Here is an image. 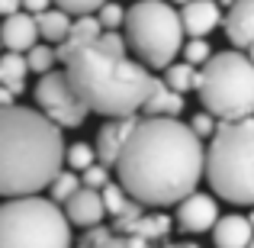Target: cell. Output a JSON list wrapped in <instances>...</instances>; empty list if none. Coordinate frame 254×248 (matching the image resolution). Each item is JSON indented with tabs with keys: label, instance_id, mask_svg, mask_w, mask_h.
Returning a JSON list of instances; mask_svg holds the SVG:
<instances>
[{
	"label": "cell",
	"instance_id": "3",
	"mask_svg": "<svg viewBox=\"0 0 254 248\" xmlns=\"http://www.w3.org/2000/svg\"><path fill=\"white\" fill-rule=\"evenodd\" d=\"M62 65L90 113H100L106 119L142 113L158 81L138 58H129V52H106L97 42L74 52Z\"/></svg>",
	"mask_w": 254,
	"mask_h": 248
},
{
	"label": "cell",
	"instance_id": "40",
	"mask_svg": "<svg viewBox=\"0 0 254 248\" xmlns=\"http://www.w3.org/2000/svg\"><path fill=\"white\" fill-rule=\"evenodd\" d=\"M251 248H254V242H251Z\"/></svg>",
	"mask_w": 254,
	"mask_h": 248
},
{
	"label": "cell",
	"instance_id": "21",
	"mask_svg": "<svg viewBox=\"0 0 254 248\" xmlns=\"http://www.w3.org/2000/svg\"><path fill=\"white\" fill-rule=\"evenodd\" d=\"M74 248H155V245L138 242V239H132V236H123V232H116V229L100 226V229H90V232H87V236Z\"/></svg>",
	"mask_w": 254,
	"mask_h": 248
},
{
	"label": "cell",
	"instance_id": "1",
	"mask_svg": "<svg viewBox=\"0 0 254 248\" xmlns=\"http://www.w3.org/2000/svg\"><path fill=\"white\" fill-rule=\"evenodd\" d=\"M206 177V145L190 123L138 119L116 165V180L145 206H177Z\"/></svg>",
	"mask_w": 254,
	"mask_h": 248
},
{
	"label": "cell",
	"instance_id": "24",
	"mask_svg": "<svg viewBox=\"0 0 254 248\" xmlns=\"http://www.w3.org/2000/svg\"><path fill=\"white\" fill-rule=\"evenodd\" d=\"M26 62H29V71L32 75H39V78H45V75H52V71H58V49L55 45H49V42H39L36 49H29L26 52Z\"/></svg>",
	"mask_w": 254,
	"mask_h": 248
},
{
	"label": "cell",
	"instance_id": "4",
	"mask_svg": "<svg viewBox=\"0 0 254 248\" xmlns=\"http://www.w3.org/2000/svg\"><path fill=\"white\" fill-rule=\"evenodd\" d=\"M206 180L216 197L254 206V119L222 123L206 149Z\"/></svg>",
	"mask_w": 254,
	"mask_h": 248
},
{
	"label": "cell",
	"instance_id": "35",
	"mask_svg": "<svg viewBox=\"0 0 254 248\" xmlns=\"http://www.w3.org/2000/svg\"><path fill=\"white\" fill-rule=\"evenodd\" d=\"M161 248H199L196 242H168V245H161Z\"/></svg>",
	"mask_w": 254,
	"mask_h": 248
},
{
	"label": "cell",
	"instance_id": "5",
	"mask_svg": "<svg viewBox=\"0 0 254 248\" xmlns=\"http://www.w3.org/2000/svg\"><path fill=\"white\" fill-rule=\"evenodd\" d=\"M0 248H74L71 219L52 197H13L0 203Z\"/></svg>",
	"mask_w": 254,
	"mask_h": 248
},
{
	"label": "cell",
	"instance_id": "37",
	"mask_svg": "<svg viewBox=\"0 0 254 248\" xmlns=\"http://www.w3.org/2000/svg\"><path fill=\"white\" fill-rule=\"evenodd\" d=\"M219 3H222V6H232V3H235V0H219Z\"/></svg>",
	"mask_w": 254,
	"mask_h": 248
},
{
	"label": "cell",
	"instance_id": "10",
	"mask_svg": "<svg viewBox=\"0 0 254 248\" xmlns=\"http://www.w3.org/2000/svg\"><path fill=\"white\" fill-rule=\"evenodd\" d=\"M138 119L135 116H123V119H106L103 126L97 129V139H93V149H97L100 165L116 167L119 158H123L126 145H129L132 132H135Z\"/></svg>",
	"mask_w": 254,
	"mask_h": 248
},
{
	"label": "cell",
	"instance_id": "9",
	"mask_svg": "<svg viewBox=\"0 0 254 248\" xmlns=\"http://www.w3.org/2000/svg\"><path fill=\"white\" fill-rule=\"evenodd\" d=\"M219 219H222V216H219L216 197L196 190V193H190L187 200H180V203H177V216H174V223H177L180 232L203 236V232H212V229H216Z\"/></svg>",
	"mask_w": 254,
	"mask_h": 248
},
{
	"label": "cell",
	"instance_id": "34",
	"mask_svg": "<svg viewBox=\"0 0 254 248\" xmlns=\"http://www.w3.org/2000/svg\"><path fill=\"white\" fill-rule=\"evenodd\" d=\"M13 100H16V93H13L10 87H3V84H0V110H6V106H16Z\"/></svg>",
	"mask_w": 254,
	"mask_h": 248
},
{
	"label": "cell",
	"instance_id": "15",
	"mask_svg": "<svg viewBox=\"0 0 254 248\" xmlns=\"http://www.w3.org/2000/svg\"><path fill=\"white\" fill-rule=\"evenodd\" d=\"M225 36L235 49L251 52L254 49V0H235L225 10V23H222Z\"/></svg>",
	"mask_w": 254,
	"mask_h": 248
},
{
	"label": "cell",
	"instance_id": "2",
	"mask_svg": "<svg viewBox=\"0 0 254 248\" xmlns=\"http://www.w3.org/2000/svg\"><path fill=\"white\" fill-rule=\"evenodd\" d=\"M64 136L42 110H0V197H36L64 171Z\"/></svg>",
	"mask_w": 254,
	"mask_h": 248
},
{
	"label": "cell",
	"instance_id": "30",
	"mask_svg": "<svg viewBox=\"0 0 254 248\" xmlns=\"http://www.w3.org/2000/svg\"><path fill=\"white\" fill-rule=\"evenodd\" d=\"M103 3H110V0H55V6L68 10L71 16H90V13H100Z\"/></svg>",
	"mask_w": 254,
	"mask_h": 248
},
{
	"label": "cell",
	"instance_id": "28",
	"mask_svg": "<svg viewBox=\"0 0 254 248\" xmlns=\"http://www.w3.org/2000/svg\"><path fill=\"white\" fill-rule=\"evenodd\" d=\"M190 129L196 132V136L203 139V142H206V139L212 142V139H216V132L222 129V119L212 116L209 110H199V113H193V116H190Z\"/></svg>",
	"mask_w": 254,
	"mask_h": 248
},
{
	"label": "cell",
	"instance_id": "20",
	"mask_svg": "<svg viewBox=\"0 0 254 248\" xmlns=\"http://www.w3.org/2000/svg\"><path fill=\"white\" fill-rule=\"evenodd\" d=\"M36 23H39V36H42V42H49V45L58 49V45L68 39L71 26H74V16H71L68 10H62V6H52V10L39 13Z\"/></svg>",
	"mask_w": 254,
	"mask_h": 248
},
{
	"label": "cell",
	"instance_id": "25",
	"mask_svg": "<svg viewBox=\"0 0 254 248\" xmlns=\"http://www.w3.org/2000/svg\"><path fill=\"white\" fill-rule=\"evenodd\" d=\"M81 187H84V184H81V174H77V171H68V167H64V171L58 174L55 180H52V187H49V197L55 200L58 206H64V203H68V200L74 197L77 190H81Z\"/></svg>",
	"mask_w": 254,
	"mask_h": 248
},
{
	"label": "cell",
	"instance_id": "31",
	"mask_svg": "<svg viewBox=\"0 0 254 248\" xmlns=\"http://www.w3.org/2000/svg\"><path fill=\"white\" fill-rule=\"evenodd\" d=\"M81 184H84V187H90V190H103L106 184H113V177H110V167L97 162L93 167H87V171L81 174Z\"/></svg>",
	"mask_w": 254,
	"mask_h": 248
},
{
	"label": "cell",
	"instance_id": "18",
	"mask_svg": "<svg viewBox=\"0 0 254 248\" xmlns=\"http://www.w3.org/2000/svg\"><path fill=\"white\" fill-rule=\"evenodd\" d=\"M100 32H103V23L97 19V13H90V16H74V26H71L68 39H64L62 45H58V58H71L74 52L87 49V45H93L100 39Z\"/></svg>",
	"mask_w": 254,
	"mask_h": 248
},
{
	"label": "cell",
	"instance_id": "26",
	"mask_svg": "<svg viewBox=\"0 0 254 248\" xmlns=\"http://www.w3.org/2000/svg\"><path fill=\"white\" fill-rule=\"evenodd\" d=\"M97 162H100L97 149L87 145V142H74V145H68V152H64V167H68V171H77V174H84L87 167H93Z\"/></svg>",
	"mask_w": 254,
	"mask_h": 248
},
{
	"label": "cell",
	"instance_id": "19",
	"mask_svg": "<svg viewBox=\"0 0 254 248\" xmlns=\"http://www.w3.org/2000/svg\"><path fill=\"white\" fill-rule=\"evenodd\" d=\"M142 113L145 116H158V119H177L180 113H184V93L171 90L164 81H155V90L145 100Z\"/></svg>",
	"mask_w": 254,
	"mask_h": 248
},
{
	"label": "cell",
	"instance_id": "39",
	"mask_svg": "<svg viewBox=\"0 0 254 248\" xmlns=\"http://www.w3.org/2000/svg\"><path fill=\"white\" fill-rule=\"evenodd\" d=\"M248 55H251V58H254V49H251V52H248Z\"/></svg>",
	"mask_w": 254,
	"mask_h": 248
},
{
	"label": "cell",
	"instance_id": "7",
	"mask_svg": "<svg viewBox=\"0 0 254 248\" xmlns=\"http://www.w3.org/2000/svg\"><path fill=\"white\" fill-rule=\"evenodd\" d=\"M203 110L222 123L254 119V58L242 49H225L209 58L199 75Z\"/></svg>",
	"mask_w": 254,
	"mask_h": 248
},
{
	"label": "cell",
	"instance_id": "8",
	"mask_svg": "<svg viewBox=\"0 0 254 248\" xmlns=\"http://www.w3.org/2000/svg\"><path fill=\"white\" fill-rule=\"evenodd\" d=\"M36 106L62 129H81L90 116V106L84 103V97L74 90L68 71L58 68L52 75L39 78L36 84Z\"/></svg>",
	"mask_w": 254,
	"mask_h": 248
},
{
	"label": "cell",
	"instance_id": "13",
	"mask_svg": "<svg viewBox=\"0 0 254 248\" xmlns=\"http://www.w3.org/2000/svg\"><path fill=\"white\" fill-rule=\"evenodd\" d=\"M64 213H68L71 226L77 229H100L106 219V206H103V193L100 190H90V187H81L74 197L64 203Z\"/></svg>",
	"mask_w": 254,
	"mask_h": 248
},
{
	"label": "cell",
	"instance_id": "6",
	"mask_svg": "<svg viewBox=\"0 0 254 248\" xmlns=\"http://www.w3.org/2000/svg\"><path fill=\"white\" fill-rule=\"evenodd\" d=\"M184 16L168 0H142L129 6L126 39L129 52L148 71H168L177 55H184Z\"/></svg>",
	"mask_w": 254,
	"mask_h": 248
},
{
	"label": "cell",
	"instance_id": "16",
	"mask_svg": "<svg viewBox=\"0 0 254 248\" xmlns=\"http://www.w3.org/2000/svg\"><path fill=\"white\" fill-rule=\"evenodd\" d=\"M254 242V223L242 213H229L212 229V245L216 248H251Z\"/></svg>",
	"mask_w": 254,
	"mask_h": 248
},
{
	"label": "cell",
	"instance_id": "38",
	"mask_svg": "<svg viewBox=\"0 0 254 248\" xmlns=\"http://www.w3.org/2000/svg\"><path fill=\"white\" fill-rule=\"evenodd\" d=\"M248 219H251V223H254V206H251V216H248Z\"/></svg>",
	"mask_w": 254,
	"mask_h": 248
},
{
	"label": "cell",
	"instance_id": "33",
	"mask_svg": "<svg viewBox=\"0 0 254 248\" xmlns=\"http://www.w3.org/2000/svg\"><path fill=\"white\" fill-rule=\"evenodd\" d=\"M23 10V0H0V16H13Z\"/></svg>",
	"mask_w": 254,
	"mask_h": 248
},
{
	"label": "cell",
	"instance_id": "36",
	"mask_svg": "<svg viewBox=\"0 0 254 248\" xmlns=\"http://www.w3.org/2000/svg\"><path fill=\"white\" fill-rule=\"evenodd\" d=\"M168 3H174V6H180V10H184L187 3H193V0H168Z\"/></svg>",
	"mask_w": 254,
	"mask_h": 248
},
{
	"label": "cell",
	"instance_id": "17",
	"mask_svg": "<svg viewBox=\"0 0 254 248\" xmlns=\"http://www.w3.org/2000/svg\"><path fill=\"white\" fill-rule=\"evenodd\" d=\"M103 206H106V216H113V223H126V219H135L145 213V203H138L129 190H126L119 180L106 184L103 190Z\"/></svg>",
	"mask_w": 254,
	"mask_h": 248
},
{
	"label": "cell",
	"instance_id": "12",
	"mask_svg": "<svg viewBox=\"0 0 254 248\" xmlns=\"http://www.w3.org/2000/svg\"><path fill=\"white\" fill-rule=\"evenodd\" d=\"M39 23H36V16L32 13H26V10H19V13H13V16H3V26H0V45H3L6 52H29V49H36L39 45Z\"/></svg>",
	"mask_w": 254,
	"mask_h": 248
},
{
	"label": "cell",
	"instance_id": "14",
	"mask_svg": "<svg viewBox=\"0 0 254 248\" xmlns=\"http://www.w3.org/2000/svg\"><path fill=\"white\" fill-rule=\"evenodd\" d=\"M184 16V29L190 39H206L216 26L225 23V13H222V3L219 0H193L180 10Z\"/></svg>",
	"mask_w": 254,
	"mask_h": 248
},
{
	"label": "cell",
	"instance_id": "32",
	"mask_svg": "<svg viewBox=\"0 0 254 248\" xmlns=\"http://www.w3.org/2000/svg\"><path fill=\"white\" fill-rule=\"evenodd\" d=\"M52 3H55V0H23V10L32 13V16H39V13L52 10Z\"/></svg>",
	"mask_w": 254,
	"mask_h": 248
},
{
	"label": "cell",
	"instance_id": "23",
	"mask_svg": "<svg viewBox=\"0 0 254 248\" xmlns=\"http://www.w3.org/2000/svg\"><path fill=\"white\" fill-rule=\"evenodd\" d=\"M199 75H203L199 68H193V65H187L184 58H180V62H174L171 68L164 71V84L187 97L190 90H199Z\"/></svg>",
	"mask_w": 254,
	"mask_h": 248
},
{
	"label": "cell",
	"instance_id": "11",
	"mask_svg": "<svg viewBox=\"0 0 254 248\" xmlns=\"http://www.w3.org/2000/svg\"><path fill=\"white\" fill-rule=\"evenodd\" d=\"M174 226H177V223H174L168 213H148V210H145L142 216L126 219V223H116L113 229L123 232V236H132V239H138V242H148V245L158 248V245H168Z\"/></svg>",
	"mask_w": 254,
	"mask_h": 248
},
{
	"label": "cell",
	"instance_id": "27",
	"mask_svg": "<svg viewBox=\"0 0 254 248\" xmlns=\"http://www.w3.org/2000/svg\"><path fill=\"white\" fill-rule=\"evenodd\" d=\"M212 55H216V52H212V42H209V39H190V42L184 45V62L193 65V68H199V71L209 65Z\"/></svg>",
	"mask_w": 254,
	"mask_h": 248
},
{
	"label": "cell",
	"instance_id": "22",
	"mask_svg": "<svg viewBox=\"0 0 254 248\" xmlns=\"http://www.w3.org/2000/svg\"><path fill=\"white\" fill-rule=\"evenodd\" d=\"M26 75H29L26 55H19V52H3L0 55V84L10 87L16 97L26 90Z\"/></svg>",
	"mask_w": 254,
	"mask_h": 248
},
{
	"label": "cell",
	"instance_id": "29",
	"mask_svg": "<svg viewBox=\"0 0 254 248\" xmlns=\"http://www.w3.org/2000/svg\"><path fill=\"white\" fill-rule=\"evenodd\" d=\"M126 16H129V10H126L123 3H116V0L103 3L100 13H97V19L103 23V29H126Z\"/></svg>",
	"mask_w": 254,
	"mask_h": 248
}]
</instances>
